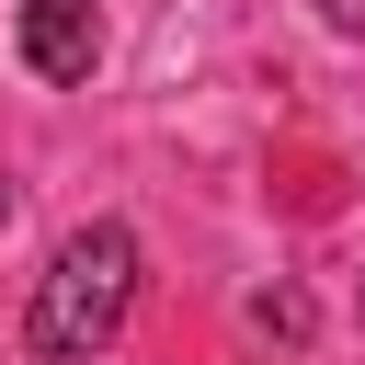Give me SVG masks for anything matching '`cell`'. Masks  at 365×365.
I'll return each instance as SVG.
<instances>
[{
	"label": "cell",
	"mask_w": 365,
	"mask_h": 365,
	"mask_svg": "<svg viewBox=\"0 0 365 365\" xmlns=\"http://www.w3.org/2000/svg\"><path fill=\"white\" fill-rule=\"evenodd\" d=\"M125 308H137V228L91 217V228H68V240H57V262L34 274L23 342H34L46 365H91V354L125 331Z\"/></svg>",
	"instance_id": "6da1fadb"
},
{
	"label": "cell",
	"mask_w": 365,
	"mask_h": 365,
	"mask_svg": "<svg viewBox=\"0 0 365 365\" xmlns=\"http://www.w3.org/2000/svg\"><path fill=\"white\" fill-rule=\"evenodd\" d=\"M308 11H319L331 34H365V0H308Z\"/></svg>",
	"instance_id": "3957f363"
},
{
	"label": "cell",
	"mask_w": 365,
	"mask_h": 365,
	"mask_svg": "<svg viewBox=\"0 0 365 365\" xmlns=\"http://www.w3.org/2000/svg\"><path fill=\"white\" fill-rule=\"evenodd\" d=\"M0 228H11V171H0Z\"/></svg>",
	"instance_id": "277c9868"
},
{
	"label": "cell",
	"mask_w": 365,
	"mask_h": 365,
	"mask_svg": "<svg viewBox=\"0 0 365 365\" xmlns=\"http://www.w3.org/2000/svg\"><path fill=\"white\" fill-rule=\"evenodd\" d=\"M23 68L34 80H91L103 68V0H23Z\"/></svg>",
	"instance_id": "7a4b0ae2"
}]
</instances>
